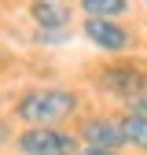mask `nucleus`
Instances as JSON below:
<instances>
[{
  "instance_id": "f257e3e1",
  "label": "nucleus",
  "mask_w": 147,
  "mask_h": 155,
  "mask_svg": "<svg viewBox=\"0 0 147 155\" xmlns=\"http://www.w3.org/2000/svg\"><path fill=\"white\" fill-rule=\"evenodd\" d=\"M81 111V92L63 85H41L22 92L11 104V114L22 126H63Z\"/></svg>"
},
{
  "instance_id": "f03ea898",
  "label": "nucleus",
  "mask_w": 147,
  "mask_h": 155,
  "mask_svg": "<svg viewBox=\"0 0 147 155\" xmlns=\"http://www.w3.org/2000/svg\"><path fill=\"white\" fill-rule=\"evenodd\" d=\"M92 85H96L103 96H114V100H133L136 92L147 89V67L143 63H133V59H114L99 67V74L92 78Z\"/></svg>"
},
{
  "instance_id": "7ed1b4c3",
  "label": "nucleus",
  "mask_w": 147,
  "mask_h": 155,
  "mask_svg": "<svg viewBox=\"0 0 147 155\" xmlns=\"http://www.w3.org/2000/svg\"><path fill=\"white\" fill-rule=\"evenodd\" d=\"M77 148H81L77 133L59 126H26L15 137L18 155H77Z\"/></svg>"
},
{
  "instance_id": "20e7f679",
  "label": "nucleus",
  "mask_w": 147,
  "mask_h": 155,
  "mask_svg": "<svg viewBox=\"0 0 147 155\" xmlns=\"http://www.w3.org/2000/svg\"><path fill=\"white\" fill-rule=\"evenodd\" d=\"M81 33H85V41L92 48H99V52H110V55H121L136 45V33L129 30L121 18H96V15H85V22H81Z\"/></svg>"
},
{
  "instance_id": "39448f33",
  "label": "nucleus",
  "mask_w": 147,
  "mask_h": 155,
  "mask_svg": "<svg viewBox=\"0 0 147 155\" xmlns=\"http://www.w3.org/2000/svg\"><path fill=\"white\" fill-rule=\"evenodd\" d=\"M77 140L81 144H96V148H118L121 151V133H118V122L107 118V114H88L77 126Z\"/></svg>"
},
{
  "instance_id": "423d86ee",
  "label": "nucleus",
  "mask_w": 147,
  "mask_h": 155,
  "mask_svg": "<svg viewBox=\"0 0 147 155\" xmlns=\"http://www.w3.org/2000/svg\"><path fill=\"white\" fill-rule=\"evenodd\" d=\"M30 18L41 30H70L74 11L66 4H59V0H30Z\"/></svg>"
},
{
  "instance_id": "0eeeda50",
  "label": "nucleus",
  "mask_w": 147,
  "mask_h": 155,
  "mask_svg": "<svg viewBox=\"0 0 147 155\" xmlns=\"http://www.w3.org/2000/svg\"><path fill=\"white\" fill-rule=\"evenodd\" d=\"M114 122H118V133H121V148H133V151L147 155V118H143V114H136V111L125 107Z\"/></svg>"
},
{
  "instance_id": "6e6552de",
  "label": "nucleus",
  "mask_w": 147,
  "mask_h": 155,
  "mask_svg": "<svg viewBox=\"0 0 147 155\" xmlns=\"http://www.w3.org/2000/svg\"><path fill=\"white\" fill-rule=\"evenodd\" d=\"M77 11L96 15V18H125L133 4L129 0H77Z\"/></svg>"
},
{
  "instance_id": "1a4fd4ad",
  "label": "nucleus",
  "mask_w": 147,
  "mask_h": 155,
  "mask_svg": "<svg viewBox=\"0 0 147 155\" xmlns=\"http://www.w3.org/2000/svg\"><path fill=\"white\" fill-rule=\"evenodd\" d=\"M33 41L37 45H66L70 41V30H41V26H37L33 30Z\"/></svg>"
},
{
  "instance_id": "9d476101",
  "label": "nucleus",
  "mask_w": 147,
  "mask_h": 155,
  "mask_svg": "<svg viewBox=\"0 0 147 155\" xmlns=\"http://www.w3.org/2000/svg\"><path fill=\"white\" fill-rule=\"evenodd\" d=\"M129 111H136V114H143V118H147V89L136 92L133 100H129Z\"/></svg>"
},
{
  "instance_id": "9b49d317",
  "label": "nucleus",
  "mask_w": 147,
  "mask_h": 155,
  "mask_svg": "<svg viewBox=\"0 0 147 155\" xmlns=\"http://www.w3.org/2000/svg\"><path fill=\"white\" fill-rule=\"evenodd\" d=\"M77 155H121L118 148H96V144H81Z\"/></svg>"
},
{
  "instance_id": "f8f14e48",
  "label": "nucleus",
  "mask_w": 147,
  "mask_h": 155,
  "mask_svg": "<svg viewBox=\"0 0 147 155\" xmlns=\"http://www.w3.org/2000/svg\"><path fill=\"white\" fill-rule=\"evenodd\" d=\"M4 144H11V126L0 118V148H4Z\"/></svg>"
},
{
  "instance_id": "ddd939ff",
  "label": "nucleus",
  "mask_w": 147,
  "mask_h": 155,
  "mask_svg": "<svg viewBox=\"0 0 147 155\" xmlns=\"http://www.w3.org/2000/svg\"><path fill=\"white\" fill-rule=\"evenodd\" d=\"M140 4H143V8H147V0H140Z\"/></svg>"
}]
</instances>
